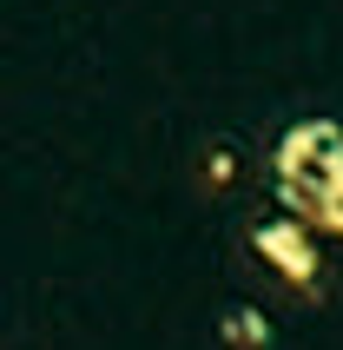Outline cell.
Segmentation results:
<instances>
[{"instance_id":"7a4b0ae2","label":"cell","mask_w":343,"mask_h":350,"mask_svg":"<svg viewBox=\"0 0 343 350\" xmlns=\"http://www.w3.org/2000/svg\"><path fill=\"white\" fill-rule=\"evenodd\" d=\"M258 252H264L271 265L290 278V284H310V278H317V252H310L304 225H290V218H271V225H258Z\"/></svg>"},{"instance_id":"3957f363","label":"cell","mask_w":343,"mask_h":350,"mask_svg":"<svg viewBox=\"0 0 343 350\" xmlns=\"http://www.w3.org/2000/svg\"><path fill=\"white\" fill-rule=\"evenodd\" d=\"M225 337H231V344H264V317L231 311V317H225Z\"/></svg>"},{"instance_id":"6da1fadb","label":"cell","mask_w":343,"mask_h":350,"mask_svg":"<svg viewBox=\"0 0 343 350\" xmlns=\"http://www.w3.org/2000/svg\"><path fill=\"white\" fill-rule=\"evenodd\" d=\"M277 192L297 218L330 225L343 238V133L330 119H304L290 126L277 146Z\"/></svg>"}]
</instances>
